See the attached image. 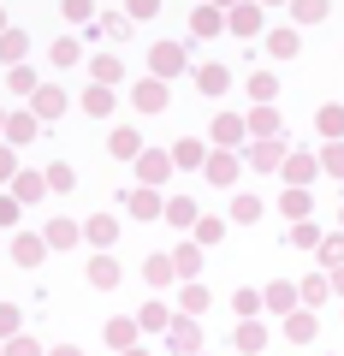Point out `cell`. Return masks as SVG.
Returning <instances> with one entry per match:
<instances>
[{"instance_id": "cell-47", "label": "cell", "mask_w": 344, "mask_h": 356, "mask_svg": "<svg viewBox=\"0 0 344 356\" xmlns=\"http://www.w3.org/2000/svg\"><path fill=\"white\" fill-rule=\"evenodd\" d=\"M13 89H18V95H36V89H42V83H36V72H30L24 60L13 65Z\"/></svg>"}, {"instance_id": "cell-44", "label": "cell", "mask_w": 344, "mask_h": 356, "mask_svg": "<svg viewBox=\"0 0 344 356\" xmlns=\"http://www.w3.org/2000/svg\"><path fill=\"white\" fill-rule=\"evenodd\" d=\"M268 309H273V315H291V309H297V291H291V285H268Z\"/></svg>"}, {"instance_id": "cell-55", "label": "cell", "mask_w": 344, "mask_h": 356, "mask_svg": "<svg viewBox=\"0 0 344 356\" xmlns=\"http://www.w3.org/2000/svg\"><path fill=\"white\" fill-rule=\"evenodd\" d=\"M125 13H131V18H154V13H161V0H131Z\"/></svg>"}, {"instance_id": "cell-28", "label": "cell", "mask_w": 344, "mask_h": 356, "mask_svg": "<svg viewBox=\"0 0 344 356\" xmlns=\"http://www.w3.org/2000/svg\"><path fill=\"white\" fill-rule=\"evenodd\" d=\"M196 89H202V95H226L231 72H226V65H202V72H196Z\"/></svg>"}, {"instance_id": "cell-38", "label": "cell", "mask_w": 344, "mask_h": 356, "mask_svg": "<svg viewBox=\"0 0 344 356\" xmlns=\"http://www.w3.org/2000/svg\"><path fill=\"white\" fill-rule=\"evenodd\" d=\"M320 172L344 178V137H327V149H320Z\"/></svg>"}, {"instance_id": "cell-7", "label": "cell", "mask_w": 344, "mask_h": 356, "mask_svg": "<svg viewBox=\"0 0 344 356\" xmlns=\"http://www.w3.org/2000/svg\"><path fill=\"white\" fill-rule=\"evenodd\" d=\"M125 214H131V220H161L166 202H161V191H154V184H137V191L125 196Z\"/></svg>"}, {"instance_id": "cell-5", "label": "cell", "mask_w": 344, "mask_h": 356, "mask_svg": "<svg viewBox=\"0 0 344 356\" xmlns=\"http://www.w3.org/2000/svg\"><path fill=\"white\" fill-rule=\"evenodd\" d=\"M285 154H291V149H285V137H255L249 143V166H255V172H279Z\"/></svg>"}, {"instance_id": "cell-15", "label": "cell", "mask_w": 344, "mask_h": 356, "mask_svg": "<svg viewBox=\"0 0 344 356\" xmlns=\"http://www.w3.org/2000/svg\"><path fill=\"white\" fill-rule=\"evenodd\" d=\"M297 48H303L297 24H279V30H268V54H273V60H297Z\"/></svg>"}, {"instance_id": "cell-18", "label": "cell", "mask_w": 344, "mask_h": 356, "mask_svg": "<svg viewBox=\"0 0 344 356\" xmlns=\"http://www.w3.org/2000/svg\"><path fill=\"white\" fill-rule=\"evenodd\" d=\"M231 344H238L243 356H261V344H268V327H261V321H238V332H231Z\"/></svg>"}, {"instance_id": "cell-33", "label": "cell", "mask_w": 344, "mask_h": 356, "mask_svg": "<svg viewBox=\"0 0 344 356\" xmlns=\"http://www.w3.org/2000/svg\"><path fill=\"white\" fill-rule=\"evenodd\" d=\"M77 60H83V48H77L72 36H60V42H48V65H60V72H65V65H77Z\"/></svg>"}, {"instance_id": "cell-27", "label": "cell", "mask_w": 344, "mask_h": 356, "mask_svg": "<svg viewBox=\"0 0 344 356\" xmlns=\"http://www.w3.org/2000/svg\"><path fill=\"white\" fill-rule=\"evenodd\" d=\"M249 137H279V113H273V102H255V113H249Z\"/></svg>"}, {"instance_id": "cell-62", "label": "cell", "mask_w": 344, "mask_h": 356, "mask_svg": "<svg viewBox=\"0 0 344 356\" xmlns=\"http://www.w3.org/2000/svg\"><path fill=\"white\" fill-rule=\"evenodd\" d=\"M0 30H6V18H0Z\"/></svg>"}, {"instance_id": "cell-30", "label": "cell", "mask_w": 344, "mask_h": 356, "mask_svg": "<svg viewBox=\"0 0 344 356\" xmlns=\"http://www.w3.org/2000/svg\"><path fill=\"white\" fill-rule=\"evenodd\" d=\"M172 261H179V280H196V267H202V243H179V250H172Z\"/></svg>"}, {"instance_id": "cell-50", "label": "cell", "mask_w": 344, "mask_h": 356, "mask_svg": "<svg viewBox=\"0 0 344 356\" xmlns=\"http://www.w3.org/2000/svg\"><path fill=\"white\" fill-rule=\"evenodd\" d=\"M18 327H24V315H18V309H13V303H0V344L13 339V332H18Z\"/></svg>"}, {"instance_id": "cell-9", "label": "cell", "mask_w": 344, "mask_h": 356, "mask_svg": "<svg viewBox=\"0 0 344 356\" xmlns=\"http://www.w3.org/2000/svg\"><path fill=\"white\" fill-rule=\"evenodd\" d=\"M202 172H208V184H220V191L238 184V149H214V154L202 161Z\"/></svg>"}, {"instance_id": "cell-20", "label": "cell", "mask_w": 344, "mask_h": 356, "mask_svg": "<svg viewBox=\"0 0 344 356\" xmlns=\"http://www.w3.org/2000/svg\"><path fill=\"white\" fill-rule=\"evenodd\" d=\"M208 303H214V297H208L202 280H184L179 285V309H184V315H208Z\"/></svg>"}, {"instance_id": "cell-39", "label": "cell", "mask_w": 344, "mask_h": 356, "mask_svg": "<svg viewBox=\"0 0 344 356\" xmlns=\"http://www.w3.org/2000/svg\"><path fill=\"white\" fill-rule=\"evenodd\" d=\"M172 161H179V166H202V161H208V149H202L196 137H184V143H172Z\"/></svg>"}, {"instance_id": "cell-14", "label": "cell", "mask_w": 344, "mask_h": 356, "mask_svg": "<svg viewBox=\"0 0 344 356\" xmlns=\"http://www.w3.org/2000/svg\"><path fill=\"white\" fill-rule=\"evenodd\" d=\"M285 184H315V172H320V154H285Z\"/></svg>"}, {"instance_id": "cell-3", "label": "cell", "mask_w": 344, "mask_h": 356, "mask_svg": "<svg viewBox=\"0 0 344 356\" xmlns=\"http://www.w3.org/2000/svg\"><path fill=\"white\" fill-rule=\"evenodd\" d=\"M226 36H238V42H255L261 36V0H238L226 13Z\"/></svg>"}, {"instance_id": "cell-8", "label": "cell", "mask_w": 344, "mask_h": 356, "mask_svg": "<svg viewBox=\"0 0 344 356\" xmlns=\"http://www.w3.org/2000/svg\"><path fill=\"white\" fill-rule=\"evenodd\" d=\"M149 65H154V77H179L184 65H190V54H184L179 42H154V54H149Z\"/></svg>"}, {"instance_id": "cell-60", "label": "cell", "mask_w": 344, "mask_h": 356, "mask_svg": "<svg viewBox=\"0 0 344 356\" xmlns=\"http://www.w3.org/2000/svg\"><path fill=\"white\" fill-rule=\"evenodd\" d=\"M261 6H285V0H261Z\"/></svg>"}, {"instance_id": "cell-26", "label": "cell", "mask_w": 344, "mask_h": 356, "mask_svg": "<svg viewBox=\"0 0 344 356\" xmlns=\"http://www.w3.org/2000/svg\"><path fill=\"white\" fill-rule=\"evenodd\" d=\"M279 208H285V220H309V184H285Z\"/></svg>"}, {"instance_id": "cell-45", "label": "cell", "mask_w": 344, "mask_h": 356, "mask_svg": "<svg viewBox=\"0 0 344 356\" xmlns=\"http://www.w3.org/2000/svg\"><path fill=\"white\" fill-rule=\"evenodd\" d=\"M273 95H279L273 72H255V77H249V102H273Z\"/></svg>"}, {"instance_id": "cell-6", "label": "cell", "mask_w": 344, "mask_h": 356, "mask_svg": "<svg viewBox=\"0 0 344 356\" xmlns=\"http://www.w3.org/2000/svg\"><path fill=\"white\" fill-rule=\"evenodd\" d=\"M190 36H196V42H208V36H226V6L202 0V6L190 13Z\"/></svg>"}, {"instance_id": "cell-34", "label": "cell", "mask_w": 344, "mask_h": 356, "mask_svg": "<svg viewBox=\"0 0 344 356\" xmlns=\"http://www.w3.org/2000/svg\"><path fill=\"white\" fill-rule=\"evenodd\" d=\"M48 250H54L48 238H13V255H18V261H24V267H36L42 255H48Z\"/></svg>"}, {"instance_id": "cell-25", "label": "cell", "mask_w": 344, "mask_h": 356, "mask_svg": "<svg viewBox=\"0 0 344 356\" xmlns=\"http://www.w3.org/2000/svg\"><path fill=\"white\" fill-rule=\"evenodd\" d=\"M137 332H142V321H131V315L107 321V344H113V350H131V344H137Z\"/></svg>"}, {"instance_id": "cell-16", "label": "cell", "mask_w": 344, "mask_h": 356, "mask_svg": "<svg viewBox=\"0 0 344 356\" xmlns=\"http://www.w3.org/2000/svg\"><path fill=\"white\" fill-rule=\"evenodd\" d=\"M90 285H95V291H113V285H125V273H119L113 255H95V261H90Z\"/></svg>"}, {"instance_id": "cell-29", "label": "cell", "mask_w": 344, "mask_h": 356, "mask_svg": "<svg viewBox=\"0 0 344 356\" xmlns=\"http://www.w3.org/2000/svg\"><path fill=\"white\" fill-rule=\"evenodd\" d=\"M249 220H261V196L243 191V196H231V226H249Z\"/></svg>"}, {"instance_id": "cell-40", "label": "cell", "mask_w": 344, "mask_h": 356, "mask_svg": "<svg viewBox=\"0 0 344 356\" xmlns=\"http://www.w3.org/2000/svg\"><path fill=\"white\" fill-rule=\"evenodd\" d=\"M315 131H320V137H344V107H320V113H315Z\"/></svg>"}, {"instance_id": "cell-17", "label": "cell", "mask_w": 344, "mask_h": 356, "mask_svg": "<svg viewBox=\"0 0 344 356\" xmlns=\"http://www.w3.org/2000/svg\"><path fill=\"white\" fill-rule=\"evenodd\" d=\"M24 54H30V36L18 24H6V30H0V65H18Z\"/></svg>"}, {"instance_id": "cell-22", "label": "cell", "mask_w": 344, "mask_h": 356, "mask_svg": "<svg viewBox=\"0 0 344 356\" xmlns=\"http://www.w3.org/2000/svg\"><path fill=\"white\" fill-rule=\"evenodd\" d=\"M142 280H149L154 291H161V285H172V280H179V261H172V255H149V261H142Z\"/></svg>"}, {"instance_id": "cell-13", "label": "cell", "mask_w": 344, "mask_h": 356, "mask_svg": "<svg viewBox=\"0 0 344 356\" xmlns=\"http://www.w3.org/2000/svg\"><path fill=\"white\" fill-rule=\"evenodd\" d=\"M131 102H137L142 113H161L166 107V77H142V83L131 89Z\"/></svg>"}, {"instance_id": "cell-19", "label": "cell", "mask_w": 344, "mask_h": 356, "mask_svg": "<svg viewBox=\"0 0 344 356\" xmlns=\"http://www.w3.org/2000/svg\"><path fill=\"white\" fill-rule=\"evenodd\" d=\"M90 77H95V83H125V60H119V54H95V60H90Z\"/></svg>"}, {"instance_id": "cell-24", "label": "cell", "mask_w": 344, "mask_h": 356, "mask_svg": "<svg viewBox=\"0 0 344 356\" xmlns=\"http://www.w3.org/2000/svg\"><path fill=\"white\" fill-rule=\"evenodd\" d=\"M42 238H48L54 250H72V243L83 238V226H77V220H48V226H42Z\"/></svg>"}, {"instance_id": "cell-2", "label": "cell", "mask_w": 344, "mask_h": 356, "mask_svg": "<svg viewBox=\"0 0 344 356\" xmlns=\"http://www.w3.org/2000/svg\"><path fill=\"white\" fill-rule=\"evenodd\" d=\"M131 166H137V184H154V191H161L166 178H172V166H179V161H172V149H142Z\"/></svg>"}, {"instance_id": "cell-4", "label": "cell", "mask_w": 344, "mask_h": 356, "mask_svg": "<svg viewBox=\"0 0 344 356\" xmlns=\"http://www.w3.org/2000/svg\"><path fill=\"white\" fill-rule=\"evenodd\" d=\"M36 131H42V113L36 107H18V113H6V131L0 137L13 143V149H24V143H36Z\"/></svg>"}, {"instance_id": "cell-21", "label": "cell", "mask_w": 344, "mask_h": 356, "mask_svg": "<svg viewBox=\"0 0 344 356\" xmlns=\"http://www.w3.org/2000/svg\"><path fill=\"white\" fill-rule=\"evenodd\" d=\"M279 332H285L291 344H309V339H315V315H309V309H291V315L279 321Z\"/></svg>"}, {"instance_id": "cell-41", "label": "cell", "mask_w": 344, "mask_h": 356, "mask_svg": "<svg viewBox=\"0 0 344 356\" xmlns=\"http://www.w3.org/2000/svg\"><path fill=\"white\" fill-rule=\"evenodd\" d=\"M291 18L297 24H320L327 18V0H291Z\"/></svg>"}, {"instance_id": "cell-10", "label": "cell", "mask_w": 344, "mask_h": 356, "mask_svg": "<svg viewBox=\"0 0 344 356\" xmlns=\"http://www.w3.org/2000/svg\"><path fill=\"white\" fill-rule=\"evenodd\" d=\"M54 184H48V172H30V166H18V178H13V196L18 202H42Z\"/></svg>"}, {"instance_id": "cell-58", "label": "cell", "mask_w": 344, "mask_h": 356, "mask_svg": "<svg viewBox=\"0 0 344 356\" xmlns=\"http://www.w3.org/2000/svg\"><path fill=\"white\" fill-rule=\"evenodd\" d=\"M119 356H149V350H137V344H131V350H119Z\"/></svg>"}, {"instance_id": "cell-51", "label": "cell", "mask_w": 344, "mask_h": 356, "mask_svg": "<svg viewBox=\"0 0 344 356\" xmlns=\"http://www.w3.org/2000/svg\"><path fill=\"white\" fill-rule=\"evenodd\" d=\"M320 261H327V267H344V238H320Z\"/></svg>"}, {"instance_id": "cell-36", "label": "cell", "mask_w": 344, "mask_h": 356, "mask_svg": "<svg viewBox=\"0 0 344 356\" xmlns=\"http://www.w3.org/2000/svg\"><path fill=\"white\" fill-rule=\"evenodd\" d=\"M285 243H291V250H320V232L309 226V220H291V232H285Z\"/></svg>"}, {"instance_id": "cell-35", "label": "cell", "mask_w": 344, "mask_h": 356, "mask_svg": "<svg viewBox=\"0 0 344 356\" xmlns=\"http://www.w3.org/2000/svg\"><path fill=\"white\" fill-rule=\"evenodd\" d=\"M83 113H95V119H107V113H113V83H95L90 95H83Z\"/></svg>"}, {"instance_id": "cell-42", "label": "cell", "mask_w": 344, "mask_h": 356, "mask_svg": "<svg viewBox=\"0 0 344 356\" xmlns=\"http://www.w3.org/2000/svg\"><path fill=\"white\" fill-rule=\"evenodd\" d=\"M166 220H172V226H196V202L190 196H172V202H166Z\"/></svg>"}, {"instance_id": "cell-46", "label": "cell", "mask_w": 344, "mask_h": 356, "mask_svg": "<svg viewBox=\"0 0 344 356\" xmlns=\"http://www.w3.org/2000/svg\"><path fill=\"white\" fill-rule=\"evenodd\" d=\"M48 184H54V191L65 196V191H77V172H72L65 161H54V166H48Z\"/></svg>"}, {"instance_id": "cell-59", "label": "cell", "mask_w": 344, "mask_h": 356, "mask_svg": "<svg viewBox=\"0 0 344 356\" xmlns=\"http://www.w3.org/2000/svg\"><path fill=\"white\" fill-rule=\"evenodd\" d=\"M214 6H226V13H231V6H238V0H214Z\"/></svg>"}, {"instance_id": "cell-43", "label": "cell", "mask_w": 344, "mask_h": 356, "mask_svg": "<svg viewBox=\"0 0 344 356\" xmlns=\"http://www.w3.org/2000/svg\"><path fill=\"white\" fill-rule=\"evenodd\" d=\"M190 238L208 250V243H220V238H226V220H196V226H190Z\"/></svg>"}, {"instance_id": "cell-54", "label": "cell", "mask_w": 344, "mask_h": 356, "mask_svg": "<svg viewBox=\"0 0 344 356\" xmlns=\"http://www.w3.org/2000/svg\"><path fill=\"white\" fill-rule=\"evenodd\" d=\"M327 291H332V273H327V280H309V285H303V297H309V303H320Z\"/></svg>"}, {"instance_id": "cell-49", "label": "cell", "mask_w": 344, "mask_h": 356, "mask_svg": "<svg viewBox=\"0 0 344 356\" xmlns=\"http://www.w3.org/2000/svg\"><path fill=\"white\" fill-rule=\"evenodd\" d=\"M65 18L72 24H95V0H65Z\"/></svg>"}, {"instance_id": "cell-48", "label": "cell", "mask_w": 344, "mask_h": 356, "mask_svg": "<svg viewBox=\"0 0 344 356\" xmlns=\"http://www.w3.org/2000/svg\"><path fill=\"white\" fill-rule=\"evenodd\" d=\"M6 356H48V350H42L36 339H24V332H13V339H6Z\"/></svg>"}, {"instance_id": "cell-12", "label": "cell", "mask_w": 344, "mask_h": 356, "mask_svg": "<svg viewBox=\"0 0 344 356\" xmlns=\"http://www.w3.org/2000/svg\"><path fill=\"white\" fill-rule=\"evenodd\" d=\"M113 238H119V214H95V220H83V243H95V250H113Z\"/></svg>"}, {"instance_id": "cell-61", "label": "cell", "mask_w": 344, "mask_h": 356, "mask_svg": "<svg viewBox=\"0 0 344 356\" xmlns=\"http://www.w3.org/2000/svg\"><path fill=\"white\" fill-rule=\"evenodd\" d=\"M0 131H6V113H0Z\"/></svg>"}, {"instance_id": "cell-23", "label": "cell", "mask_w": 344, "mask_h": 356, "mask_svg": "<svg viewBox=\"0 0 344 356\" xmlns=\"http://www.w3.org/2000/svg\"><path fill=\"white\" fill-rule=\"evenodd\" d=\"M30 107H36V113H42V125H48V119H60L72 102H65V89H36V95H30Z\"/></svg>"}, {"instance_id": "cell-32", "label": "cell", "mask_w": 344, "mask_h": 356, "mask_svg": "<svg viewBox=\"0 0 344 356\" xmlns=\"http://www.w3.org/2000/svg\"><path fill=\"white\" fill-rule=\"evenodd\" d=\"M107 149H113L119 161H137V154H142V137H137V131H131V125H119V131H113V143H107Z\"/></svg>"}, {"instance_id": "cell-11", "label": "cell", "mask_w": 344, "mask_h": 356, "mask_svg": "<svg viewBox=\"0 0 344 356\" xmlns=\"http://www.w3.org/2000/svg\"><path fill=\"white\" fill-rule=\"evenodd\" d=\"M208 137H214L220 149H238V143L249 137V119H238V113H220V119H214V131H208Z\"/></svg>"}, {"instance_id": "cell-53", "label": "cell", "mask_w": 344, "mask_h": 356, "mask_svg": "<svg viewBox=\"0 0 344 356\" xmlns=\"http://www.w3.org/2000/svg\"><path fill=\"white\" fill-rule=\"evenodd\" d=\"M18 208H24V202H18V196H13V191L0 196V226H13V220H18Z\"/></svg>"}, {"instance_id": "cell-37", "label": "cell", "mask_w": 344, "mask_h": 356, "mask_svg": "<svg viewBox=\"0 0 344 356\" xmlns=\"http://www.w3.org/2000/svg\"><path fill=\"white\" fill-rule=\"evenodd\" d=\"M142 332H166V327H172V321H179V315H172V309H166V303H149V309H142Z\"/></svg>"}, {"instance_id": "cell-31", "label": "cell", "mask_w": 344, "mask_h": 356, "mask_svg": "<svg viewBox=\"0 0 344 356\" xmlns=\"http://www.w3.org/2000/svg\"><path fill=\"white\" fill-rule=\"evenodd\" d=\"M231 309H238V321H255L261 309H268V291H249V285H243V291L231 297Z\"/></svg>"}, {"instance_id": "cell-52", "label": "cell", "mask_w": 344, "mask_h": 356, "mask_svg": "<svg viewBox=\"0 0 344 356\" xmlns=\"http://www.w3.org/2000/svg\"><path fill=\"white\" fill-rule=\"evenodd\" d=\"M18 178V161H13V143H0V184H13Z\"/></svg>"}, {"instance_id": "cell-1", "label": "cell", "mask_w": 344, "mask_h": 356, "mask_svg": "<svg viewBox=\"0 0 344 356\" xmlns=\"http://www.w3.org/2000/svg\"><path fill=\"white\" fill-rule=\"evenodd\" d=\"M161 339H166L172 356H196V350H202V327H196V315H184V309H179V321H172Z\"/></svg>"}, {"instance_id": "cell-56", "label": "cell", "mask_w": 344, "mask_h": 356, "mask_svg": "<svg viewBox=\"0 0 344 356\" xmlns=\"http://www.w3.org/2000/svg\"><path fill=\"white\" fill-rule=\"evenodd\" d=\"M332 291H338V297H344V267H332Z\"/></svg>"}, {"instance_id": "cell-57", "label": "cell", "mask_w": 344, "mask_h": 356, "mask_svg": "<svg viewBox=\"0 0 344 356\" xmlns=\"http://www.w3.org/2000/svg\"><path fill=\"white\" fill-rule=\"evenodd\" d=\"M48 356H83V350H77V344H60V350H48Z\"/></svg>"}, {"instance_id": "cell-63", "label": "cell", "mask_w": 344, "mask_h": 356, "mask_svg": "<svg viewBox=\"0 0 344 356\" xmlns=\"http://www.w3.org/2000/svg\"><path fill=\"white\" fill-rule=\"evenodd\" d=\"M0 356H6V350H0Z\"/></svg>"}]
</instances>
